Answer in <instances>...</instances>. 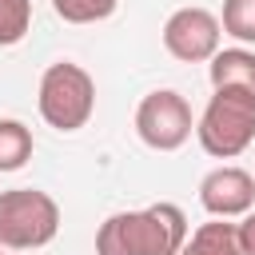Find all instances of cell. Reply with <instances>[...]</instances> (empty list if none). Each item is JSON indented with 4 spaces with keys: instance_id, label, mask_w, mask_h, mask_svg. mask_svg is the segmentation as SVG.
Returning <instances> with one entry per match:
<instances>
[{
    "instance_id": "obj_1",
    "label": "cell",
    "mask_w": 255,
    "mask_h": 255,
    "mask_svg": "<svg viewBox=\"0 0 255 255\" xmlns=\"http://www.w3.org/2000/svg\"><path fill=\"white\" fill-rule=\"evenodd\" d=\"M187 231V215L175 203L116 211L96 231V255H179Z\"/></svg>"
},
{
    "instance_id": "obj_4",
    "label": "cell",
    "mask_w": 255,
    "mask_h": 255,
    "mask_svg": "<svg viewBox=\"0 0 255 255\" xmlns=\"http://www.w3.org/2000/svg\"><path fill=\"white\" fill-rule=\"evenodd\" d=\"M60 231V203L40 187L0 191V247L4 251H36L48 247Z\"/></svg>"
},
{
    "instance_id": "obj_9",
    "label": "cell",
    "mask_w": 255,
    "mask_h": 255,
    "mask_svg": "<svg viewBox=\"0 0 255 255\" xmlns=\"http://www.w3.org/2000/svg\"><path fill=\"white\" fill-rule=\"evenodd\" d=\"M179 255H243V251H239L235 223H231V219L199 223L195 231H187V243L179 247Z\"/></svg>"
},
{
    "instance_id": "obj_5",
    "label": "cell",
    "mask_w": 255,
    "mask_h": 255,
    "mask_svg": "<svg viewBox=\"0 0 255 255\" xmlns=\"http://www.w3.org/2000/svg\"><path fill=\"white\" fill-rule=\"evenodd\" d=\"M195 131V116L191 104L175 92V88H155L139 100L135 108V135L151 147V151H175L191 139Z\"/></svg>"
},
{
    "instance_id": "obj_6",
    "label": "cell",
    "mask_w": 255,
    "mask_h": 255,
    "mask_svg": "<svg viewBox=\"0 0 255 255\" xmlns=\"http://www.w3.org/2000/svg\"><path fill=\"white\" fill-rule=\"evenodd\" d=\"M219 40H223V28H219V16L191 4V8H175L167 20H163V48L183 60V64H203L219 52Z\"/></svg>"
},
{
    "instance_id": "obj_14",
    "label": "cell",
    "mask_w": 255,
    "mask_h": 255,
    "mask_svg": "<svg viewBox=\"0 0 255 255\" xmlns=\"http://www.w3.org/2000/svg\"><path fill=\"white\" fill-rule=\"evenodd\" d=\"M235 235H239V251L243 255H255V207L235 223Z\"/></svg>"
},
{
    "instance_id": "obj_2",
    "label": "cell",
    "mask_w": 255,
    "mask_h": 255,
    "mask_svg": "<svg viewBox=\"0 0 255 255\" xmlns=\"http://www.w3.org/2000/svg\"><path fill=\"white\" fill-rule=\"evenodd\" d=\"M195 139L215 159H235L255 139V96L243 88H215L195 120Z\"/></svg>"
},
{
    "instance_id": "obj_12",
    "label": "cell",
    "mask_w": 255,
    "mask_h": 255,
    "mask_svg": "<svg viewBox=\"0 0 255 255\" xmlns=\"http://www.w3.org/2000/svg\"><path fill=\"white\" fill-rule=\"evenodd\" d=\"M120 0H52V12L64 24H100L108 16H116Z\"/></svg>"
},
{
    "instance_id": "obj_3",
    "label": "cell",
    "mask_w": 255,
    "mask_h": 255,
    "mask_svg": "<svg viewBox=\"0 0 255 255\" xmlns=\"http://www.w3.org/2000/svg\"><path fill=\"white\" fill-rule=\"evenodd\" d=\"M36 108H40V120L48 128H56L64 135L80 131L96 112V80L88 76V68H80L72 60H56L40 76Z\"/></svg>"
},
{
    "instance_id": "obj_10",
    "label": "cell",
    "mask_w": 255,
    "mask_h": 255,
    "mask_svg": "<svg viewBox=\"0 0 255 255\" xmlns=\"http://www.w3.org/2000/svg\"><path fill=\"white\" fill-rule=\"evenodd\" d=\"M32 128L20 120H0V171H20L32 159Z\"/></svg>"
},
{
    "instance_id": "obj_7",
    "label": "cell",
    "mask_w": 255,
    "mask_h": 255,
    "mask_svg": "<svg viewBox=\"0 0 255 255\" xmlns=\"http://www.w3.org/2000/svg\"><path fill=\"white\" fill-rule=\"evenodd\" d=\"M199 203L211 219H243L255 207V175L235 163L211 167L199 179Z\"/></svg>"
},
{
    "instance_id": "obj_13",
    "label": "cell",
    "mask_w": 255,
    "mask_h": 255,
    "mask_svg": "<svg viewBox=\"0 0 255 255\" xmlns=\"http://www.w3.org/2000/svg\"><path fill=\"white\" fill-rule=\"evenodd\" d=\"M32 28V0H0V48H12Z\"/></svg>"
},
{
    "instance_id": "obj_8",
    "label": "cell",
    "mask_w": 255,
    "mask_h": 255,
    "mask_svg": "<svg viewBox=\"0 0 255 255\" xmlns=\"http://www.w3.org/2000/svg\"><path fill=\"white\" fill-rule=\"evenodd\" d=\"M207 76H211V88H243L255 96V52L243 44L219 48L207 60Z\"/></svg>"
},
{
    "instance_id": "obj_15",
    "label": "cell",
    "mask_w": 255,
    "mask_h": 255,
    "mask_svg": "<svg viewBox=\"0 0 255 255\" xmlns=\"http://www.w3.org/2000/svg\"><path fill=\"white\" fill-rule=\"evenodd\" d=\"M0 255H4V247H0Z\"/></svg>"
},
{
    "instance_id": "obj_11",
    "label": "cell",
    "mask_w": 255,
    "mask_h": 255,
    "mask_svg": "<svg viewBox=\"0 0 255 255\" xmlns=\"http://www.w3.org/2000/svg\"><path fill=\"white\" fill-rule=\"evenodd\" d=\"M219 28H223V36L239 40L243 48L255 44V0H223Z\"/></svg>"
}]
</instances>
